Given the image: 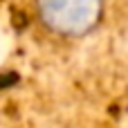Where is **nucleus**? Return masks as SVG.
I'll use <instances>...</instances> for the list:
<instances>
[{
  "instance_id": "nucleus-1",
  "label": "nucleus",
  "mask_w": 128,
  "mask_h": 128,
  "mask_svg": "<svg viewBox=\"0 0 128 128\" xmlns=\"http://www.w3.org/2000/svg\"><path fill=\"white\" fill-rule=\"evenodd\" d=\"M38 16L61 36H83L97 27L104 14V0H36Z\"/></svg>"
},
{
  "instance_id": "nucleus-2",
  "label": "nucleus",
  "mask_w": 128,
  "mask_h": 128,
  "mask_svg": "<svg viewBox=\"0 0 128 128\" xmlns=\"http://www.w3.org/2000/svg\"><path fill=\"white\" fill-rule=\"evenodd\" d=\"M16 74H2L0 76V88H7V86H11V83H16Z\"/></svg>"
}]
</instances>
